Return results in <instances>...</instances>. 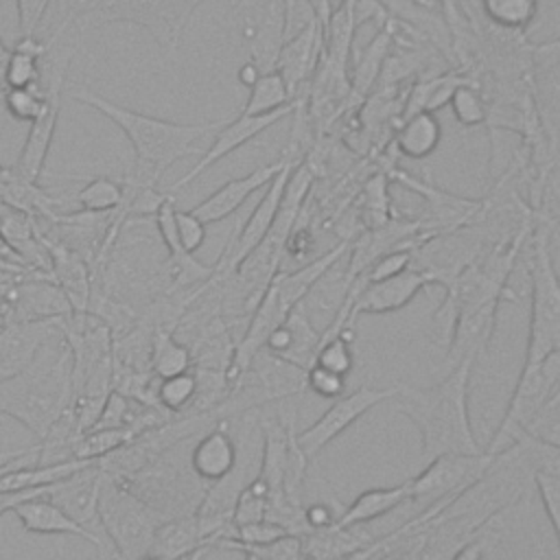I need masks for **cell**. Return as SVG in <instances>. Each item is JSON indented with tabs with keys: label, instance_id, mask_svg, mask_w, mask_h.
Masks as SVG:
<instances>
[{
	"label": "cell",
	"instance_id": "obj_1",
	"mask_svg": "<svg viewBox=\"0 0 560 560\" xmlns=\"http://www.w3.org/2000/svg\"><path fill=\"white\" fill-rule=\"evenodd\" d=\"M475 361L477 359L472 357L457 361L448 368L446 376L431 387H413L407 383L396 385V396L392 398L394 407L416 424L424 464L446 453H481L468 411V389Z\"/></svg>",
	"mask_w": 560,
	"mask_h": 560
},
{
	"label": "cell",
	"instance_id": "obj_2",
	"mask_svg": "<svg viewBox=\"0 0 560 560\" xmlns=\"http://www.w3.org/2000/svg\"><path fill=\"white\" fill-rule=\"evenodd\" d=\"M70 98L81 101L83 105L101 112L105 118H109L129 140L133 149V166L127 173L129 179L155 186L175 162L199 155L201 149L197 142L217 131L225 118L221 120H203V122H175L166 118H158L144 112L129 109L125 105H118L85 85H77L70 92Z\"/></svg>",
	"mask_w": 560,
	"mask_h": 560
},
{
	"label": "cell",
	"instance_id": "obj_3",
	"mask_svg": "<svg viewBox=\"0 0 560 560\" xmlns=\"http://www.w3.org/2000/svg\"><path fill=\"white\" fill-rule=\"evenodd\" d=\"M42 352L26 370L0 381V413L26 427L37 440L44 438L72 400V361L68 346L59 339L52 357L44 359Z\"/></svg>",
	"mask_w": 560,
	"mask_h": 560
},
{
	"label": "cell",
	"instance_id": "obj_4",
	"mask_svg": "<svg viewBox=\"0 0 560 560\" xmlns=\"http://www.w3.org/2000/svg\"><path fill=\"white\" fill-rule=\"evenodd\" d=\"M553 221L540 217L532 223V311H529V337L525 346L523 365H536L549 354L560 350V284L551 256Z\"/></svg>",
	"mask_w": 560,
	"mask_h": 560
},
{
	"label": "cell",
	"instance_id": "obj_5",
	"mask_svg": "<svg viewBox=\"0 0 560 560\" xmlns=\"http://www.w3.org/2000/svg\"><path fill=\"white\" fill-rule=\"evenodd\" d=\"M162 521L166 518L149 501L136 494L127 481L103 472L98 525L105 529L118 560L147 558L153 534Z\"/></svg>",
	"mask_w": 560,
	"mask_h": 560
},
{
	"label": "cell",
	"instance_id": "obj_6",
	"mask_svg": "<svg viewBox=\"0 0 560 560\" xmlns=\"http://www.w3.org/2000/svg\"><path fill=\"white\" fill-rule=\"evenodd\" d=\"M560 392V350L536 365H523L514 385L508 409L492 433L486 453L497 455L505 451L538 413V409Z\"/></svg>",
	"mask_w": 560,
	"mask_h": 560
},
{
	"label": "cell",
	"instance_id": "obj_7",
	"mask_svg": "<svg viewBox=\"0 0 560 560\" xmlns=\"http://www.w3.org/2000/svg\"><path fill=\"white\" fill-rule=\"evenodd\" d=\"M203 0H96L81 18L94 22H131L147 28L160 44L175 48L182 31Z\"/></svg>",
	"mask_w": 560,
	"mask_h": 560
},
{
	"label": "cell",
	"instance_id": "obj_8",
	"mask_svg": "<svg viewBox=\"0 0 560 560\" xmlns=\"http://www.w3.org/2000/svg\"><path fill=\"white\" fill-rule=\"evenodd\" d=\"M497 455L481 451L475 455L446 453L433 457L416 477L409 479V501L457 499V494L470 490L483 477H488Z\"/></svg>",
	"mask_w": 560,
	"mask_h": 560
},
{
	"label": "cell",
	"instance_id": "obj_9",
	"mask_svg": "<svg viewBox=\"0 0 560 560\" xmlns=\"http://www.w3.org/2000/svg\"><path fill=\"white\" fill-rule=\"evenodd\" d=\"M396 396V385L392 387H372L361 385L350 394H341L335 402L304 431L295 433V442L304 457L313 462L335 438H339L348 427H352L363 413L378 407L385 400Z\"/></svg>",
	"mask_w": 560,
	"mask_h": 560
},
{
	"label": "cell",
	"instance_id": "obj_10",
	"mask_svg": "<svg viewBox=\"0 0 560 560\" xmlns=\"http://www.w3.org/2000/svg\"><path fill=\"white\" fill-rule=\"evenodd\" d=\"M42 66L48 68V79L44 88L46 94V105L42 109V114L31 122L26 142L18 155V162L13 166V173L28 184H37L44 166H46V158L55 138V129H57V120H59V112H61V94H63V85H66V68H68V59L61 61H52L48 59L46 63L42 61Z\"/></svg>",
	"mask_w": 560,
	"mask_h": 560
},
{
	"label": "cell",
	"instance_id": "obj_11",
	"mask_svg": "<svg viewBox=\"0 0 560 560\" xmlns=\"http://www.w3.org/2000/svg\"><path fill=\"white\" fill-rule=\"evenodd\" d=\"M241 33L249 50V61L260 70H276L278 52L284 44L287 0H241Z\"/></svg>",
	"mask_w": 560,
	"mask_h": 560
},
{
	"label": "cell",
	"instance_id": "obj_12",
	"mask_svg": "<svg viewBox=\"0 0 560 560\" xmlns=\"http://www.w3.org/2000/svg\"><path fill=\"white\" fill-rule=\"evenodd\" d=\"M429 284L431 280L427 278V273L416 267H409L387 280L368 284L357 276L348 289V326L352 328L359 315H387L400 311Z\"/></svg>",
	"mask_w": 560,
	"mask_h": 560
},
{
	"label": "cell",
	"instance_id": "obj_13",
	"mask_svg": "<svg viewBox=\"0 0 560 560\" xmlns=\"http://www.w3.org/2000/svg\"><path fill=\"white\" fill-rule=\"evenodd\" d=\"M2 313L7 322H39V319H61L72 313L66 295L55 284L50 273L28 271L15 276L9 282Z\"/></svg>",
	"mask_w": 560,
	"mask_h": 560
},
{
	"label": "cell",
	"instance_id": "obj_14",
	"mask_svg": "<svg viewBox=\"0 0 560 560\" xmlns=\"http://www.w3.org/2000/svg\"><path fill=\"white\" fill-rule=\"evenodd\" d=\"M295 103H289L271 114H260V116H249V114H238L232 120H225L217 133L212 136L210 147L201 153V158L197 160V164L184 175L179 177L175 184H171L164 192L173 195L175 190L188 186L190 182H195L203 171H208L210 166H214L217 162H221L223 158H228L230 153H234L236 149H241L243 144L252 142L256 136L265 133L267 129H271L276 122H280L282 118H287L289 114H293Z\"/></svg>",
	"mask_w": 560,
	"mask_h": 560
},
{
	"label": "cell",
	"instance_id": "obj_15",
	"mask_svg": "<svg viewBox=\"0 0 560 560\" xmlns=\"http://www.w3.org/2000/svg\"><path fill=\"white\" fill-rule=\"evenodd\" d=\"M59 332V319L4 322L0 326V381L26 370Z\"/></svg>",
	"mask_w": 560,
	"mask_h": 560
},
{
	"label": "cell",
	"instance_id": "obj_16",
	"mask_svg": "<svg viewBox=\"0 0 560 560\" xmlns=\"http://www.w3.org/2000/svg\"><path fill=\"white\" fill-rule=\"evenodd\" d=\"M103 470L98 462L46 486L44 497L61 508L81 527L94 532L98 525V492H101Z\"/></svg>",
	"mask_w": 560,
	"mask_h": 560
},
{
	"label": "cell",
	"instance_id": "obj_17",
	"mask_svg": "<svg viewBox=\"0 0 560 560\" xmlns=\"http://www.w3.org/2000/svg\"><path fill=\"white\" fill-rule=\"evenodd\" d=\"M282 166H284V158L278 162H271V164L256 166L254 171L219 186L203 201H199L195 208H190V212L206 225L219 223V221L228 219L230 214H234L256 190L265 188L278 175V171Z\"/></svg>",
	"mask_w": 560,
	"mask_h": 560
},
{
	"label": "cell",
	"instance_id": "obj_18",
	"mask_svg": "<svg viewBox=\"0 0 560 560\" xmlns=\"http://www.w3.org/2000/svg\"><path fill=\"white\" fill-rule=\"evenodd\" d=\"M319 339L322 330H317L302 306L295 304L284 322L267 335L262 350L306 372L315 363Z\"/></svg>",
	"mask_w": 560,
	"mask_h": 560
},
{
	"label": "cell",
	"instance_id": "obj_19",
	"mask_svg": "<svg viewBox=\"0 0 560 560\" xmlns=\"http://www.w3.org/2000/svg\"><path fill=\"white\" fill-rule=\"evenodd\" d=\"M503 298H488L479 304L468 306L455 322L453 337L446 348V365H455L457 361L483 354L492 343V332L497 324V311Z\"/></svg>",
	"mask_w": 560,
	"mask_h": 560
},
{
	"label": "cell",
	"instance_id": "obj_20",
	"mask_svg": "<svg viewBox=\"0 0 560 560\" xmlns=\"http://www.w3.org/2000/svg\"><path fill=\"white\" fill-rule=\"evenodd\" d=\"M322 48L324 28L315 15L289 42L282 44L276 59V70L282 74L293 98L298 94V88H302L306 79L317 70Z\"/></svg>",
	"mask_w": 560,
	"mask_h": 560
},
{
	"label": "cell",
	"instance_id": "obj_21",
	"mask_svg": "<svg viewBox=\"0 0 560 560\" xmlns=\"http://www.w3.org/2000/svg\"><path fill=\"white\" fill-rule=\"evenodd\" d=\"M48 249L50 258V276L55 284L66 295L72 313H85L92 295V269L90 265L70 247L59 241L39 236Z\"/></svg>",
	"mask_w": 560,
	"mask_h": 560
},
{
	"label": "cell",
	"instance_id": "obj_22",
	"mask_svg": "<svg viewBox=\"0 0 560 560\" xmlns=\"http://www.w3.org/2000/svg\"><path fill=\"white\" fill-rule=\"evenodd\" d=\"M22 527L33 534H68V536H79L96 547L101 558H105V545L96 532H90L81 527L77 521H72L61 508H57L52 501H48L44 494L31 497L22 503H18L11 510Z\"/></svg>",
	"mask_w": 560,
	"mask_h": 560
},
{
	"label": "cell",
	"instance_id": "obj_23",
	"mask_svg": "<svg viewBox=\"0 0 560 560\" xmlns=\"http://www.w3.org/2000/svg\"><path fill=\"white\" fill-rule=\"evenodd\" d=\"M262 431V457L258 468V479L269 488V501L284 497L282 494V481H284V468L293 435V418L287 420V424L278 420H265L260 424Z\"/></svg>",
	"mask_w": 560,
	"mask_h": 560
},
{
	"label": "cell",
	"instance_id": "obj_24",
	"mask_svg": "<svg viewBox=\"0 0 560 560\" xmlns=\"http://www.w3.org/2000/svg\"><path fill=\"white\" fill-rule=\"evenodd\" d=\"M236 459L238 453L232 435L223 429V424H217L214 429H208L192 446L190 468L201 481L210 483L225 477L236 466Z\"/></svg>",
	"mask_w": 560,
	"mask_h": 560
},
{
	"label": "cell",
	"instance_id": "obj_25",
	"mask_svg": "<svg viewBox=\"0 0 560 560\" xmlns=\"http://www.w3.org/2000/svg\"><path fill=\"white\" fill-rule=\"evenodd\" d=\"M201 547H212L201 534L199 521L192 514L162 521L153 534L149 556L160 560H186L192 551Z\"/></svg>",
	"mask_w": 560,
	"mask_h": 560
},
{
	"label": "cell",
	"instance_id": "obj_26",
	"mask_svg": "<svg viewBox=\"0 0 560 560\" xmlns=\"http://www.w3.org/2000/svg\"><path fill=\"white\" fill-rule=\"evenodd\" d=\"M407 501H409V479L396 486L363 490L350 505L343 508V512L337 516L332 527H354V525L376 521Z\"/></svg>",
	"mask_w": 560,
	"mask_h": 560
},
{
	"label": "cell",
	"instance_id": "obj_27",
	"mask_svg": "<svg viewBox=\"0 0 560 560\" xmlns=\"http://www.w3.org/2000/svg\"><path fill=\"white\" fill-rule=\"evenodd\" d=\"M442 140V125L435 114L418 112L400 118L394 133V149L398 155L409 160L429 158Z\"/></svg>",
	"mask_w": 560,
	"mask_h": 560
},
{
	"label": "cell",
	"instance_id": "obj_28",
	"mask_svg": "<svg viewBox=\"0 0 560 560\" xmlns=\"http://www.w3.org/2000/svg\"><path fill=\"white\" fill-rule=\"evenodd\" d=\"M59 35H61V26L48 42H39L37 37H20L18 44L11 48L7 68L2 72L7 88L39 85V81H42V59L52 48V44Z\"/></svg>",
	"mask_w": 560,
	"mask_h": 560
},
{
	"label": "cell",
	"instance_id": "obj_29",
	"mask_svg": "<svg viewBox=\"0 0 560 560\" xmlns=\"http://www.w3.org/2000/svg\"><path fill=\"white\" fill-rule=\"evenodd\" d=\"M192 350L171 328H153L149 343V368L155 378L175 376L192 368Z\"/></svg>",
	"mask_w": 560,
	"mask_h": 560
},
{
	"label": "cell",
	"instance_id": "obj_30",
	"mask_svg": "<svg viewBox=\"0 0 560 560\" xmlns=\"http://www.w3.org/2000/svg\"><path fill=\"white\" fill-rule=\"evenodd\" d=\"M392 26H389V18L383 26H378V33L372 37V42L365 46V50H361V55L357 57V63L352 68V77L348 79L352 92L357 94H368L378 77H381V68L392 50Z\"/></svg>",
	"mask_w": 560,
	"mask_h": 560
},
{
	"label": "cell",
	"instance_id": "obj_31",
	"mask_svg": "<svg viewBox=\"0 0 560 560\" xmlns=\"http://www.w3.org/2000/svg\"><path fill=\"white\" fill-rule=\"evenodd\" d=\"M483 20L503 33H523L536 20L538 0H479Z\"/></svg>",
	"mask_w": 560,
	"mask_h": 560
},
{
	"label": "cell",
	"instance_id": "obj_32",
	"mask_svg": "<svg viewBox=\"0 0 560 560\" xmlns=\"http://www.w3.org/2000/svg\"><path fill=\"white\" fill-rule=\"evenodd\" d=\"M289 103H293L289 85L284 83V79L278 70H269V72H262L258 77V81L249 88V96H247L241 114H249V116L271 114Z\"/></svg>",
	"mask_w": 560,
	"mask_h": 560
},
{
	"label": "cell",
	"instance_id": "obj_33",
	"mask_svg": "<svg viewBox=\"0 0 560 560\" xmlns=\"http://www.w3.org/2000/svg\"><path fill=\"white\" fill-rule=\"evenodd\" d=\"M136 433L127 427L120 429H88L83 431L74 446H72V457L74 459H92L98 462L101 457L118 451L127 442H131Z\"/></svg>",
	"mask_w": 560,
	"mask_h": 560
},
{
	"label": "cell",
	"instance_id": "obj_34",
	"mask_svg": "<svg viewBox=\"0 0 560 560\" xmlns=\"http://www.w3.org/2000/svg\"><path fill=\"white\" fill-rule=\"evenodd\" d=\"M195 394H197V378L192 370L160 378L153 387V398L158 407H162L168 413H184L186 409H190Z\"/></svg>",
	"mask_w": 560,
	"mask_h": 560
},
{
	"label": "cell",
	"instance_id": "obj_35",
	"mask_svg": "<svg viewBox=\"0 0 560 560\" xmlns=\"http://www.w3.org/2000/svg\"><path fill=\"white\" fill-rule=\"evenodd\" d=\"M122 182L94 177L74 195V201L83 212H114L122 203Z\"/></svg>",
	"mask_w": 560,
	"mask_h": 560
},
{
	"label": "cell",
	"instance_id": "obj_36",
	"mask_svg": "<svg viewBox=\"0 0 560 560\" xmlns=\"http://www.w3.org/2000/svg\"><path fill=\"white\" fill-rule=\"evenodd\" d=\"M448 105H451L453 118L462 127H479L488 122V101L479 83L475 81L457 85L448 98Z\"/></svg>",
	"mask_w": 560,
	"mask_h": 560
},
{
	"label": "cell",
	"instance_id": "obj_37",
	"mask_svg": "<svg viewBox=\"0 0 560 560\" xmlns=\"http://www.w3.org/2000/svg\"><path fill=\"white\" fill-rule=\"evenodd\" d=\"M313 365H319V368H326L335 374L348 376L354 368L352 328H343L341 332H337L332 337H322Z\"/></svg>",
	"mask_w": 560,
	"mask_h": 560
},
{
	"label": "cell",
	"instance_id": "obj_38",
	"mask_svg": "<svg viewBox=\"0 0 560 560\" xmlns=\"http://www.w3.org/2000/svg\"><path fill=\"white\" fill-rule=\"evenodd\" d=\"M267 505H269V488L258 477L249 479L236 499L234 514H232V529L238 525L262 521L267 516Z\"/></svg>",
	"mask_w": 560,
	"mask_h": 560
},
{
	"label": "cell",
	"instance_id": "obj_39",
	"mask_svg": "<svg viewBox=\"0 0 560 560\" xmlns=\"http://www.w3.org/2000/svg\"><path fill=\"white\" fill-rule=\"evenodd\" d=\"M0 105L7 109V114L11 118L22 120V122H33L46 105V94H44L42 85L7 88Z\"/></svg>",
	"mask_w": 560,
	"mask_h": 560
},
{
	"label": "cell",
	"instance_id": "obj_40",
	"mask_svg": "<svg viewBox=\"0 0 560 560\" xmlns=\"http://www.w3.org/2000/svg\"><path fill=\"white\" fill-rule=\"evenodd\" d=\"M221 549H236V551H252L262 560H308L304 551V536L300 534H284L265 545H232L221 542Z\"/></svg>",
	"mask_w": 560,
	"mask_h": 560
},
{
	"label": "cell",
	"instance_id": "obj_41",
	"mask_svg": "<svg viewBox=\"0 0 560 560\" xmlns=\"http://www.w3.org/2000/svg\"><path fill=\"white\" fill-rule=\"evenodd\" d=\"M438 9L442 13V20L448 26L455 52L459 55V52H466L468 48H472L475 33H472V24L468 20V11H466L464 2L462 0H438Z\"/></svg>",
	"mask_w": 560,
	"mask_h": 560
},
{
	"label": "cell",
	"instance_id": "obj_42",
	"mask_svg": "<svg viewBox=\"0 0 560 560\" xmlns=\"http://www.w3.org/2000/svg\"><path fill=\"white\" fill-rule=\"evenodd\" d=\"M411 260H413V249L409 247H396V249H389L381 256H376L361 273L359 278L368 284V282H378V280H387L405 269L411 267Z\"/></svg>",
	"mask_w": 560,
	"mask_h": 560
},
{
	"label": "cell",
	"instance_id": "obj_43",
	"mask_svg": "<svg viewBox=\"0 0 560 560\" xmlns=\"http://www.w3.org/2000/svg\"><path fill=\"white\" fill-rule=\"evenodd\" d=\"M527 435L560 446V392L553 394L525 427Z\"/></svg>",
	"mask_w": 560,
	"mask_h": 560
},
{
	"label": "cell",
	"instance_id": "obj_44",
	"mask_svg": "<svg viewBox=\"0 0 560 560\" xmlns=\"http://www.w3.org/2000/svg\"><path fill=\"white\" fill-rule=\"evenodd\" d=\"M532 481L538 490L542 510L547 514V521L551 525V532L558 540L560 525H558V508H560V470H538L532 472Z\"/></svg>",
	"mask_w": 560,
	"mask_h": 560
},
{
	"label": "cell",
	"instance_id": "obj_45",
	"mask_svg": "<svg viewBox=\"0 0 560 560\" xmlns=\"http://www.w3.org/2000/svg\"><path fill=\"white\" fill-rule=\"evenodd\" d=\"M304 385L313 394H317L322 398L335 400L346 389V376L335 374V372H330L326 368H319V365H311L306 370V374H304Z\"/></svg>",
	"mask_w": 560,
	"mask_h": 560
},
{
	"label": "cell",
	"instance_id": "obj_46",
	"mask_svg": "<svg viewBox=\"0 0 560 560\" xmlns=\"http://www.w3.org/2000/svg\"><path fill=\"white\" fill-rule=\"evenodd\" d=\"M175 225H177V238H179L182 249L188 254H195L208 236L206 223L199 221L190 210H177Z\"/></svg>",
	"mask_w": 560,
	"mask_h": 560
},
{
	"label": "cell",
	"instance_id": "obj_47",
	"mask_svg": "<svg viewBox=\"0 0 560 560\" xmlns=\"http://www.w3.org/2000/svg\"><path fill=\"white\" fill-rule=\"evenodd\" d=\"M341 7L352 20L354 28H359L365 22H376L378 26H383L389 18L383 0H341Z\"/></svg>",
	"mask_w": 560,
	"mask_h": 560
},
{
	"label": "cell",
	"instance_id": "obj_48",
	"mask_svg": "<svg viewBox=\"0 0 560 560\" xmlns=\"http://www.w3.org/2000/svg\"><path fill=\"white\" fill-rule=\"evenodd\" d=\"M52 0H15L20 37H35Z\"/></svg>",
	"mask_w": 560,
	"mask_h": 560
},
{
	"label": "cell",
	"instance_id": "obj_49",
	"mask_svg": "<svg viewBox=\"0 0 560 560\" xmlns=\"http://www.w3.org/2000/svg\"><path fill=\"white\" fill-rule=\"evenodd\" d=\"M304 514V523L308 525L311 532H319V529H328L335 525L337 516L332 514V508L328 503H313V505H306L302 510Z\"/></svg>",
	"mask_w": 560,
	"mask_h": 560
},
{
	"label": "cell",
	"instance_id": "obj_50",
	"mask_svg": "<svg viewBox=\"0 0 560 560\" xmlns=\"http://www.w3.org/2000/svg\"><path fill=\"white\" fill-rule=\"evenodd\" d=\"M486 553V540L483 538H470L466 540L448 560H483Z\"/></svg>",
	"mask_w": 560,
	"mask_h": 560
},
{
	"label": "cell",
	"instance_id": "obj_51",
	"mask_svg": "<svg viewBox=\"0 0 560 560\" xmlns=\"http://www.w3.org/2000/svg\"><path fill=\"white\" fill-rule=\"evenodd\" d=\"M262 72L247 59L245 63H241L238 66V72H236V79H238V83L241 85H245V88H252L256 81H258V77H260Z\"/></svg>",
	"mask_w": 560,
	"mask_h": 560
},
{
	"label": "cell",
	"instance_id": "obj_52",
	"mask_svg": "<svg viewBox=\"0 0 560 560\" xmlns=\"http://www.w3.org/2000/svg\"><path fill=\"white\" fill-rule=\"evenodd\" d=\"M9 55H11V48H9V46L4 44V39L0 37V72H4V68H7Z\"/></svg>",
	"mask_w": 560,
	"mask_h": 560
},
{
	"label": "cell",
	"instance_id": "obj_53",
	"mask_svg": "<svg viewBox=\"0 0 560 560\" xmlns=\"http://www.w3.org/2000/svg\"><path fill=\"white\" fill-rule=\"evenodd\" d=\"M409 2H413V4H418V7H424V9L438 11V0H409Z\"/></svg>",
	"mask_w": 560,
	"mask_h": 560
},
{
	"label": "cell",
	"instance_id": "obj_54",
	"mask_svg": "<svg viewBox=\"0 0 560 560\" xmlns=\"http://www.w3.org/2000/svg\"><path fill=\"white\" fill-rule=\"evenodd\" d=\"M13 278H15V276H13ZM13 278H2V280H0V306H2V302H4V295H7L9 282H11Z\"/></svg>",
	"mask_w": 560,
	"mask_h": 560
},
{
	"label": "cell",
	"instance_id": "obj_55",
	"mask_svg": "<svg viewBox=\"0 0 560 560\" xmlns=\"http://www.w3.org/2000/svg\"><path fill=\"white\" fill-rule=\"evenodd\" d=\"M241 553H243V556H245V560H262V558H260V556H256V553H252V551H245V549H243V551H241Z\"/></svg>",
	"mask_w": 560,
	"mask_h": 560
},
{
	"label": "cell",
	"instance_id": "obj_56",
	"mask_svg": "<svg viewBox=\"0 0 560 560\" xmlns=\"http://www.w3.org/2000/svg\"><path fill=\"white\" fill-rule=\"evenodd\" d=\"M4 92H7V83H4V74L0 72V101H2V96H4Z\"/></svg>",
	"mask_w": 560,
	"mask_h": 560
},
{
	"label": "cell",
	"instance_id": "obj_57",
	"mask_svg": "<svg viewBox=\"0 0 560 560\" xmlns=\"http://www.w3.org/2000/svg\"><path fill=\"white\" fill-rule=\"evenodd\" d=\"M7 322V317H4V313H2V308H0V326Z\"/></svg>",
	"mask_w": 560,
	"mask_h": 560
},
{
	"label": "cell",
	"instance_id": "obj_58",
	"mask_svg": "<svg viewBox=\"0 0 560 560\" xmlns=\"http://www.w3.org/2000/svg\"><path fill=\"white\" fill-rule=\"evenodd\" d=\"M2 278H13V276H11V273H4V271H0V280H2Z\"/></svg>",
	"mask_w": 560,
	"mask_h": 560
},
{
	"label": "cell",
	"instance_id": "obj_59",
	"mask_svg": "<svg viewBox=\"0 0 560 560\" xmlns=\"http://www.w3.org/2000/svg\"><path fill=\"white\" fill-rule=\"evenodd\" d=\"M142 560H160V558H155V556H147V558H142Z\"/></svg>",
	"mask_w": 560,
	"mask_h": 560
}]
</instances>
